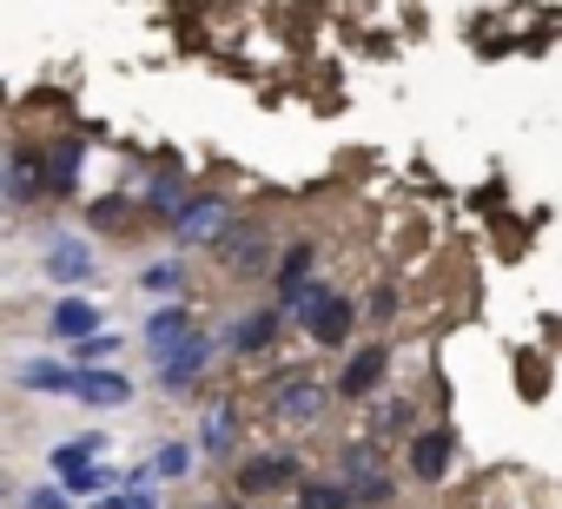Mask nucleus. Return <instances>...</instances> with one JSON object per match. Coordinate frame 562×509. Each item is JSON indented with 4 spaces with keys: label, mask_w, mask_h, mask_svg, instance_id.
<instances>
[{
    "label": "nucleus",
    "mask_w": 562,
    "mask_h": 509,
    "mask_svg": "<svg viewBox=\"0 0 562 509\" xmlns=\"http://www.w3.org/2000/svg\"><path fill=\"white\" fill-rule=\"evenodd\" d=\"M212 265H218L225 279H238V285L271 279V265H278V225H271V218H238V212H232V225L212 238Z\"/></svg>",
    "instance_id": "1"
},
{
    "label": "nucleus",
    "mask_w": 562,
    "mask_h": 509,
    "mask_svg": "<svg viewBox=\"0 0 562 509\" xmlns=\"http://www.w3.org/2000/svg\"><path fill=\"white\" fill-rule=\"evenodd\" d=\"M258 404H265V417H271V423L305 430V423H318V417L331 410V384H325L312 364H285V371H271V377H265Z\"/></svg>",
    "instance_id": "2"
},
{
    "label": "nucleus",
    "mask_w": 562,
    "mask_h": 509,
    "mask_svg": "<svg viewBox=\"0 0 562 509\" xmlns=\"http://www.w3.org/2000/svg\"><path fill=\"white\" fill-rule=\"evenodd\" d=\"M285 318H292V325H299V331H305L318 351H345V344H351V331H358V298H345L338 285L312 279Z\"/></svg>",
    "instance_id": "3"
},
{
    "label": "nucleus",
    "mask_w": 562,
    "mask_h": 509,
    "mask_svg": "<svg viewBox=\"0 0 562 509\" xmlns=\"http://www.w3.org/2000/svg\"><path fill=\"white\" fill-rule=\"evenodd\" d=\"M232 225V205L218 199V192H186L179 199V212L166 218V231H172V245H205L212 251V238Z\"/></svg>",
    "instance_id": "4"
},
{
    "label": "nucleus",
    "mask_w": 562,
    "mask_h": 509,
    "mask_svg": "<svg viewBox=\"0 0 562 509\" xmlns=\"http://www.w3.org/2000/svg\"><path fill=\"white\" fill-rule=\"evenodd\" d=\"M384 377H391V344L371 338V344H358V351L345 358V371L331 377V397H345V404H371V397L384 391Z\"/></svg>",
    "instance_id": "5"
},
{
    "label": "nucleus",
    "mask_w": 562,
    "mask_h": 509,
    "mask_svg": "<svg viewBox=\"0 0 562 509\" xmlns=\"http://www.w3.org/2000/svg\"><path fill=\"white\" fill-rule=\"evenodd\" d=\"M450 456H457V430H450V423H417V430L404 437V470H411L424 489L450 476Z\"/></svg>",
    "instance_id": "6"
},
{
    "label": "nucleus",
    "mask_w": 562,
    "mask_h": 509,
    "mask_svg": "<svg viewBox=\"0 0 562 509\" xmlns=\"http://www.w3.org/2000/svg\"><path fill=\"white\" fill-rule=\"evenodd\" d=\"M299 483H305V463H299L292 450H258V456L238 463V496H245V502H258V496H271V489H299Z\"/></svg>",
    "instance_id": "7"
},
{
    "label": "nucleus",
    "mask_w": 562,
    "mask_h": 509,
    "mask_svg": "<svg viewBox=\"0 0 562 509\" xmlns=\"http://www.w3.org/2000/svg\"><path fill=\"white\" fill-rule=\"evenodd\" d=\"M318 279V245L312 238H292V245H278V265H271V292H278V312H292L299 292Z\"/></svg>",
    "instance_id": "8"
},
{
    "label": "nucleus",
    "mask_w": 562,
    "mask_h": 509,
    "mask_svg": "<svg viewBox=\"0 0 562 509\" xmlns=\"http://www.w3.org/2000/svg\"><path fill=\"white\" fill-rule=\"evenodd\" d=\"M218 351H225V344H218V338H205V331H199V338H192V344H179V351H172V358H159V384H166V391H172V397H186V391H192V384H199V377H205V371H212V358H218Z\"/></svg>",
    "instance_id": "9"
},
{
    "label": "nucleus",
    "mask_w": 562,
    "mask_h": 509,
    "mask_svg": "<svg viewBox=\"0 0 562 509\" xmlns=\"http://www.w3.org/2000/svg\"><path fill=\"white\" fill-rule=\"evenodd\" d=\"M47 192H54V179H47V146L21 139V146L8 152V199L34 205V199H47Z\"/></svg>",
    "instance_id": "10"
},
{
    "label": "nucleus",
    "mask_w": 562,
    "mask_h": 509,
    "mask_svg": "<svg viewBox=\"0 0 562 509\" xmlns=\"http://www.w3.org/2000/svg\"><path fill=\"white\" fill-rule=\"evenodd\" d=\"M238 404L232 397H212L205 404V417H199V456L205 463H232V450H238Z\"/></svg>",
    "instance_id": "11"
},
{
    "label": "nucleus",
    "mask_w": 562,
    "mask_h": 509,
    "mask_svg": "<svg viewBox=\"0 0 562 509\" xmlns=\"http://www.w3.org/2000/svg\"><path fill=\"white\" fill-rule=\"evenodd\" d=\"M74 397L87 410H120V404H133V377L113 364H87V371H74Z\"/></svg>",
    "instance_id": "12"
},
{
    "label": "nucleus",
    "mask_w": 562,
    "mask_h": 509,
    "mask_svg": "<svg viewBox=\"0 0 562 509\" xmlns=\"http://www.w3.org/2000/svg\"><path fill=\"white\" fill-rule=\"evenodd\" d=\"M278 331H285V312H278V305H258V312H245V318L232 325V338H218V344L238 351V358H258V351L278 344Z\"/></svg>",
    "instance_id": "13"
},
{
    "label": "nucleus",
    "mask_w": 562,
    "mask_h": 509,
    "mask_svg": "<svg viewBox=\"0 0 562 509\" xmlns=\"http://www.w3.org/2000/svg\"><path fill=\"white\" fill-rule=\"evenodd\" d=\"M417 430V410H411V397H391V391H378L371 404H364V437H378V443H397V437H411Z\"/></svg>",
    "instance_id": "14"
},
{
    "label": "nucleus",
    "mask_w": 562,
    "mask_h": 509,
    "mask_svg": "<svg viewBox=\"0 0 562 509\" xmlns=\"http://www.w3.org/2000/svg\"><path fill=\"white\" fill-rule=\"evenodd\" d=\"M192 338H199V331H192V312H186V305H159V312L146 318V351H153V364L172 358V351L192 344Z\"/></svg>",
    "instance_id": "15"
},
{
    "label": "nucleus",
    "mask_w": 562,
    "mask_h": 509,
    "mask_svg": "<svg viewBox=\"0 0 562 509\" xmlns=\"http://www.w3.org/2000/svg\"><path fill=\"white\" fill-rule=\"evenodd\" d=\"M47 279H60V285H87V279H93V245H80V238H54V245H47Z\"/></svg>",
    "instance_id": "16"
},
{
    "label": "nucleus",
    "mask_w": 562,
    "mask_h": 509,
    "mask_svg": "<svg viewBox=\"0 0 562 509\" xmlns=\"http://www.w3.org/2000/svg\"><path fill=\"white\" fill-rule=\"evenodd\" d=\"M21 391H34V397H74V364L67 358H27L21 364Z\"/></svg>",
    "instance_id": "17"
},
{
    "label": "nucleus",
    "mask_w": 562,
    "mask_h": 509,
    "mask_svg": "<svg viewBox=\"0 0 562 509\" xmlns=\"http://www.w3.org/2000/svg\"><path fill=\"white\" fill-rule=\"evenodd\" d=\"M47 331H54L60 344H80L87 331H100V305H93V298H60L54 318H47Z\"/></svg>",
    "instance_id": "18"
},
{
    "label": "nucleus",
    "mask_w": 562,
    "mask_h": 509,
    "mask_svg": "<svg viewBox=\"0 0 562 509\" xmlns=\"http://www.w3.org/2000/svg\"><path fill=\"white\" fill-rule=\"evenodd\" d=\"M80 159H87V139H80V133H67L60 146H47V179H54V199H67V192L80 185Z\"/></svg>",
    "instance_id": "19"
},
{
    "label": "nucleus",
    "mask_w": 562,
    "mask_h": 509,
    "mask_svg": "<svg viewBox=\"0 0 562 509\" xmlns=\"http://www.w3.org/2000/svg\"><path fill=\"white\" fill-rule=\"evenodd\" d=\"M378 470H384V443H378V437H364V430H358V437H345V443H338V476H345V483L378 476Z\"/></svg>",
    "instance_id": "20"
},
{
    "label": "nucleus",
    "mask_w": 562,
    "mask_h": 509,
    "mask_svg": "<svg viewBox=\"0 0 562 509\" xmlns=\"http://www.w3.org/2000/svg\"><path fill=\"white\" fill-rule=\"evenodd\" d=\"M60 489H67V496H100V489H126V470H113L106 456H93V463L67 470V476H60Z\"/></svg>",
    "instance_id": "21"
},
{
    "label": "nucleus",
    "mask_w": 562,
    "mask_h": 509,
    "mask_svg": "<svg viewBox=\"0 0 562 509\" xmlns=\"http://www.w3.org/2000/svg\"><path fill=\"white\" fill-rule=\"evenodd\" d=\"M292 502H299V509H358L345 476H305V483L292 489Z\"/></svg>",
    "instance_id": "22"
},
{
    "label": "nucleus",
    "mask_w": 562,
    "mask_h": 509,
    "mask_svg": "<svg viewBox=\"0 0 562 509\" xmlns=\"http://www.w3.org/2000/svg\"><path fill=\"white\" fill-rule=\"evenodd\" d=\"M93 456H106V437H93V430H80V437H67V443H54V476H67V470H80V463H93Z\"/></svg>",
    "instance_id": "23"
},
{
    "label": "nucleus",
    "mask_w": 562,
    "mask_h": 509,
    "mask_svg": "<svg viewBox=\"0 0 562 509\" xmlns=\"http://www.w3.org/2000/svg\"><path fill=\"white\" fill-rule=\"evenodd\" d=\"M179 199H186V179H179V172H159V179H146V212H153L159 225L179 212Z\"/></svg>",
    "instance_id": "24"
},
{
    "label": "nucleus",
    "mask_w": 562,
    "mask_h": 509,
    "mask_svg": "<svg viewBox=\"0 0 562 509\" xmlns=\"http://www.w3.org/2000/svg\"><path fill=\"white\" fill-rule=\"evenodd\" d=\"M139 470H146L153 483H159V476L172 483V476H186V470H192V450H186V443H159V450H153V456H146Z\"/></svg>",
    "instance_id": "25"
},
{
    "label": "nucleus",
    "mask_w": 562,
    "mask_h": 509,
    "mask_svg": "<svg viewBox=\"0 0 562 509\" xmlns=\"http://www.w3.org/2000/svg\"><path fill=\"white\" fill-rule=\"evenodd\" d=\"M351 502H358V509H391V502H397V483H391V470H378V476H358V483H351Z\"/></svg>",
    "instance_id": "26"
},
{
    "label": "nucleus",
    "mask_w": 562,
    "mask_h": 509,
    "mask_svg": "<svg viewBox=\"0 0 562 509\" xmlns=\"http://www.w3.org/2000/svg\"><path fill=\"white\" fill-rule=\"evenodd\" d=\"M139 285H146L153 298H172V292L186 285V265H179V259H153V265L139 272Z\"/></svg>",
    "instance_id": "27"
},
{
    "label": "nucleus",
    "mask_w": 562,
    "mask_h": 509,
    "mask_svg": "<svg viewBox=\"0 0 562 509\" xmlns=\"http://www.w3.org/2000/svg\"><path fill=\"white\" fill-rule=\"evenodd\" d=\"M113 351H120V331H87V338L74 344V371H87V364H113Z\"/></svg>",
    "instance_id": "28"
},
{
    "label": "nucleus",
    "mask_w": 562,
    "mask_h": 509,
    "mask_svg": "<svg viewBox=\"0 0 562 509\" xmlns=\"http://www.w3.org/2000/svg\"><path fill=\"white\" fill-rule=\"evenodd\" d=\"M93 509H159V496L153 489H106Z\"/></svg>",
    "instance_id": "29"
},
{
    "label": "nucleus",
    "mask_w": 562,
    "mask_h": 509,
    "mask_svg": "<svg viewBox=\"0 0 562 509\" xmlns=\"http://www.w3.org/2000/svg\"><path fill=\"white\" fill-rule=\"evenodd\" d=\"M364 312H371V318H378V325H384V318H391V312H397V292H391V285H378V292H371V305H364Z\"/></svg>",
    "instance_id": "30"
},
{
    "label": "nucleus",
    "mask_w": 562,
    "mask_h": 509,
    "mask_svg": "<svg viewBox=\"0 0 562 509\" xmlns=\"http://www.w3.org/2000/svg\"><path fill=\"white\" fill-rule=\"evenodd\" d=\"M21 509H67V489H54V483H47V489H34Z\"/></svg>",
    "instance_id": "31"
},
{
    "label": "nucleus",
    "mask_w": 562,
    "mask_h": 509,
    "mask_svg": "<svg viewBox=\"0 0 562 509\" xmlns=\"http://www.w3.org/2000/svg\"><path fill=\"white\" fill-rule=\"evenodd\" d=\"M0 205H8V159H0Z\"/></svg>",
    "instance_id": "32"
},
{
    "label": "nucleus",
    "mask_w": 562,
    "mask_h": 509,
    "mask_svg": "<svg viewBox=\"0 0 562 509\" xmlns=\"http://www.w3.org/2000/svg\"><path fill=\"white\" fill-rule=\"evenodd\" d=\"M8 489H14V483H8V476H0V502H8Z\"/></svg>",
    "instance_id": "33"
},
{
    "label": "nucleus",
    "mask_w": 562,
    "mask_h": 509,
    "mask_svg": "<svg viewBox=\"0 0 562 509\" xmlns=\"http://www.w3.org/2000/svg\"><path fill=\"white\" fill-rule=\"evenodd\" d=\"M225 509H245V496H238V502H225Z\"/></svg>",
    "instance_id": "34"
},
{
    "label": "nucleus",
    "mask_w": 562,
    "mask_h": 509,
    "mask_svg": "<svg viewBox=\"0 0 562 509\" xmlns=\"http://www.w3.org/2000/svg\"><path fill=\"white\" fill-rule=\"evenodd\" d=\"M205 509H212V502H205Z\"/></svg>",
    "instance_id": "35"
}]
</instances>
